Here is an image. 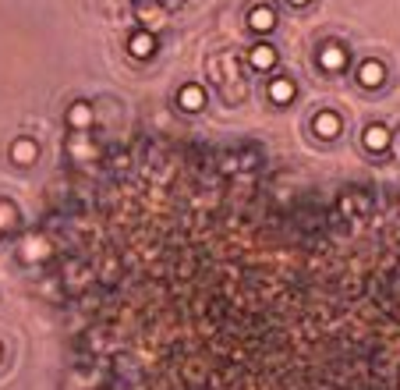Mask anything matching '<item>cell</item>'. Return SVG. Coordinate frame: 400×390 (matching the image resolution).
Returning <instances> with one entry per match:
<instances>
[{
    "instance_id": "obj_1",
    "label": "cell",
    "mask_w": 400,
    "mask_h": 390,
    "mask_svg": "<svg viewBox=\"0 0 400 390\" xmlns=\"http://www.w3.org/2000/svg\"><path fill=\"white\" fill-rule=\"evenodd\" d=\"M319 64H322L326 71H344V68H347V50L337 46V43H329V46L319 50Z\"/></svg>"
},
{
    "instance_id": "obj_2",
    "label": "cell",
    "mask_w": 400,
    "mask_h": 390,
    "mask_svg": "<svg viewBox=\"0 0 400 390\" xmlns=\"http://www.w3.org/2000/svg\"><path fill=\"white\" fill-rule=\"evenodd\" d=\"M358 82H361L365 89H379V86L386 82V68H383V61H365L361 71H358Z\"/></svg>"
},
{
    "instance_id": "obj_3",
    "label": "cell",
    "mask_w": 400,
    "mask_h": 390,
    "mask_svg": "<svg viewBox=\"0 0 400 390\" xmlns=\"http://www.w3.org/2000/svg\"><path fill=\"white\" fill-rule=\"evenodd\" d=\"M312 131H315L319 139H337V131H340V117H337L333 110H319L315 121H312Z\"/></svg>"
},
{
    "instance_id": "obj_4",
    "label": "cell",
    "mask_w": 400,
    "mask_h": 390,
    "mask_svg": "<svg viewBox=\"0 0 400 390\" xmlns=\"http://www.w3.org/2000/svg\"><path fill=\"white\" fill-rule=\"evenodd\" d=\"M128 50H131V57L145 61V57L156 54V36H153V32H135V36L128 39Z\"/></svg>"
},
{
    "instance_id": "obj_5",
    "label": "cell",
    "mask_w": 400,
    "mask_h": 390,
    "mask_svg": "<svg viewBox=\"0 0 400 390\" xmlns=\"http://www.w3.org/2000/svg\"><path fill=\"white\" fill-rule=\"evenodd\" d=\"M248 64H252L255 71H270V68L277 64V50H273L270 43H259V46L248 50Z\"/></svg>"
},
{
    "instance_id": "obj_6",
    "label": "cell",
    "mask_w": 400,
    "mask_h": 390,
    "mask_svg": "<svg viewBox=\"0 0 400 390\" xmlns=\"http://www.w3.org/2000/svg\"><path fill=\"white\" fill-rule=\"evenodd\" d=\"M273 25H277L273 7H252L248 11V29L252 32H273Z\"/></svg>"
},
{
    "instance_id": "obj_7",
    "label": "cell",
    "mask_w": 400,
    "mask_h": 390,
    "mask_svg": "<svg viewBox=\"0 0 400 390\" xmlns=\"http://www.w3.org/2000/svg\"><path fill=\"white\" fill-rule=\"evenodd\" d=\"M294 96H298L294 79H273V82H270V99H273V103H291Z\"/></svg>"
},
{
    "instance_id": "obj_8",
    "label": "cell",
    "mask_w": 400,
    "mask_h": 390,
    "mask_svg": "<svg viewBox=\"0 0 400 390\" xmlns=\"http://www.w3.org/2000/svg\"><path fill=\"white\" fill-rule=\"evenodd\" d=\"M68 124H71V128H89V124H93V106H89L86 99L71 103V110H68Z\"/></svg>"
},
{
    "instance_id": "obj_9",
    "label": "cell",
    "mask_w": 400,
    "mask_h": 390,
    "mask_svg": "<svg viewBox=\"0 0 400 390\" xmlns=\"http://www.w3.org/2000/svg\"><path fill=\"white\" fill-rule=\"evenodd\" d=\"M365 146H369L372 153H383V149L390 146V131H386L383 124H372V128H365Z\"/></svg>"
},
{
    "instance_id": "obj_10",
    "label": "cell",
    "mask_w": 400,
    "mask_h": 390,
    "mask_svg": "<svg viewBox=\"0 0 400 390\" xmlns=\"http://www.w3.org/2000/svg\"><path fill=\"white\" fill-rule=\"evenodd\" d=\"M11 156H14V164H32V160L39 156V146H36L32 139H18V142L11 146Z\"/></svg>"
},
{
    "instance_id": "obj_11",
    "label": "cell",
    "mask_w": 400,
    "mask_h": 390,
    "mask_svg": "<svg viewBox=\"0 0 400 390\" xmlns=\"http://www.w3.org/2000/svg\"><path fill=\"white\" fill-rule=\"evenodd\" d=\"M178 99H181V106H185V110H192V114H195V110L205 106V89H202V86H185Z\"/></svg>"
},
{
    "instance_id": "obj_12",
    "label": "cell",
    "mask_w": 400,
    "mask_h": 390,
    "mask_svg": "<svg viewBox=\"0 0 400 390\" xmlns=\"http://www.w3.org/2000/svg\"><path fill=\"white\" fill-rule=\"evenodd\" d=\"M18 220V209H14V202H0V231L4 227H11Z\"/></svg>"
},
{
    "instance_id": "obj_13",
    "label": "cell",
    "mask_w": 400,
    "mask_h": 390,
    "mask_svg": "<svg viewBox=\"0 0 400 390\" xmlns=\"http://www.w3.org/2000/svg\"><path fill=\"white\" fill-rule=\"evenodd\" d=\"M138 18H142V21H145V18H149V21H160V7H156L153 0H142V4H138Z\"/></svg>"
},
{
    "instance_id": "obj_14",
    "label": "cell",
    "mask_w": 400,
    "mask_h": 390,
    "mask_svg": "<svg viewBox=\"0 0 400 390\" xmlns=\"http://www.w3.org/2000/svg\"><path fill=\"white\" fill-rule=\"evenodd\" d=\"M291 4H308V0H291Z\"/></svg>"
}]
</instances>
